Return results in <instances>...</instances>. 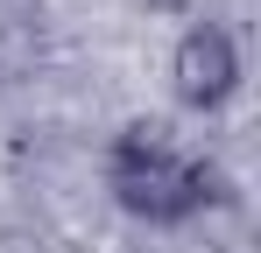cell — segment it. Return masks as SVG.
Returning <instances> with one entry per match:
<instances>
[{
  "label": "cell",
  "instance_id": "obj_1",
  "mask_svg": "<svg viewBox=\"0 0 261 253\" xmlns=\"http://www.w3.org/2000/svg\"><path fill=\"white\" fill-rule=\"evenodd\" d=\"M106 190L127 218H148V225H176L205 204V169L184 162L155 126H127L106 155Z\"/></svg>",
  "mask_w": 261,
  "mask_h": 253
},
{
  "label": "cell",
  "instance_id": "obj_2",
  "mask_svg": "<svg viewBox=\"0 0 261 253\" xmlns=\"http://www.w3.org/2000/svg\"><path fill=\"white\" fill-rule=\"evenodd\" d=\"M170 91L184 113H219L233 91H240V42L226 36L219 21L184 28L170 49Z\"/></svg>",
  "mask_w": 261,
  "mask_h": 253
}]
</instances>
